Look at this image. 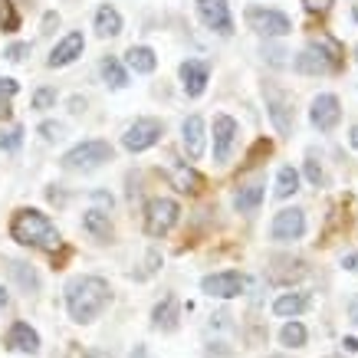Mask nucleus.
Segmentation results:
<instances>
[{"mask_svg": "<svg viewBox=\"0 0 358 358\" xmlns=\"http://www.w3.org/2000/svg\"><path fill=\"white\" fill-rule=\"evenodd\" d=\"M109 303L112 289L102 276H76V280L66 282V309H69V319L79 322V326L99 319Z\"/></svg>", "mask_w": 358, "mask_h": 358, "instance_id": "f257e3e1", "label": "nucleus"}, {"mask_svg": "<svg viewBox=\"0 0 358 358\" xmlns=\"http://www.w3.org/2000/svg\"><path fill=\"white\" fill-rule=\"evenodd\" d=\"M10 237L20 247H36V250H56L59 247V230L43 210L36 207H20L10 217Z\"/></svg>", "mask_w": 358, "mask_h": 358, "instance_id": "f03ea898", "label": "nucleus"}, {"mask_svg": "<svg viewBox=\"0 0 358 358\" xmlns=\"http://www.w3.org/2000/svg\"><path fill=\"white\" fill-rule=\"evenodd\" d=\"M106 162H112V145L109 141H79L76 148H69L63 155V168L66 171H96Z\"/></svg>", "mask_w": 358, "mask_h": 358, "instance_id": "7ed1b4c3", "label": "nucleus"}, {"mask_svg": "<svg viewBox=\"0 0 358 358\" xmlns=\"http://www.w3.org/2000/svg\"><path fill=\"white\" fill-rule=\"evenodd\" d=\"M178 217H181L178 201H171V197H152L148 207H145V230H148V237H164L178 224Z\"/></svg>", "mask_w": 358, "mask_h": 358, "instance_id": "20e7f679", "label": "nucleus"}, {"mask_svg": "<svg viewBox=\"0 0 358 358\" xmlns=\"http://www.w3.org/2000/svg\"><path fill=\"white\" fill-rule=\"evenodd\" d=\"M164 135V125L158 119H135L122 135V145L129 152H148L152 145H158V138Z\"/></svg>", "mask_w": 358, "mask_h": 358, "instance_id": "39448f33", "label": "nucleus"}, {"mask_svg": "<svg viewBox=\"0 0 358 358\" xmlns=\"http://www.w3.org/2000/svg\"><path fill=\"white\" fill-rule=\"evenodd\" d=\"M250 30H257L260 36H286L293 30V20L280 10H266V7H250L247 10Z\"/></svg>", "mask_w": 358, "mask_h": 358, "instance_id": "423d86ee", "label": "nucleus"}, {"mask_svg": "<svg viewBox=\"0 0 358 358\" xmlns=\"http://www.w3.org/2000/svg\"><path fill=\"white\" fill-rule=\"evenodd\" d=\"M201 289L207 296H217V299H234L247 289V276L237 270H224V273H210L201 280Z\"/></svg>", "mask_w": 358, "mask_h": 358, "instance_id": "0eeeda50", "label": "nucleus"}, {"mask_svg": "<svg viewBox=\"0 0 358 358\" xmlns=\"http://www.w3.org/2000/svg\"><path fill=\"white\" fill-rule=\"evenodd\" d=\"M197 17H201L207 30L220 33V36L234 33V17H230L227 0H197Z\"/></svg>", "mask_w": 358, "mask_h": 358, "instance_id": "6e6552de", "label": "nucleus"}, {"mask_svg": "<svg viewBox=\"0 0 358 358\" xmlns=\"http://www.w3.org/2000/svg\"><path fill=\"white\" fill-rule=\"evenodd\" d=\"M237 135H240L237 119H230L224 112L214 115V162L217 164L230 162V152H234V145H237Z\"/></svg>", "mask_w": 358, "mask_h": 358, "instance_id": "1a4fd4ad", "label": "nucleus"}, {"mask_svg": "<svg viewBox=\"0 0 358 358\" xmlns=\"http://www.w3.org/2000/svg\"><path fill=\"white\" fill-rule=\"evenodd\" d=\"M263 92H266V112H270L276 131H280V135H289L296 125V115H293V106H289L286 92H280L276 86H266Z\"/></svg>", "mask_w": 358, "mask_h": 358, "instance_id": "9d476101", "label": "nucleus"}, {"mask_svg": "<svg viewBox=\"0 0 358 358\" xmlns=\"http://www.w3.org/2000/svg\"><path fill=\"white\" fill-rule=\"evenodd\" d=\"M273 240H280V243H289V240H299L306 234V214L299 207H289V210H280L276 217H273V227H270Z\"/></svg>", "mask_w": 358, "mask_h": 358, "instance_id": "9b49d317", "label": "nucleus"}, {"mask_svg": "<svg viewBox=\"0 0 358 358\" xmlns=\"http://www.w3.org/2000/svg\"><path fill=\"white\" fill-rule=\"evenodd\" d=\"M309 119L319 131H332L342 119V106H338V99L332 92H322V96L313 99V109H309Z\"/></svg>", "mask_w": 358, "mask_h": 358, "instance_id": "f8f14e48", "label": "nucleus"}, {"mask_svg": "<svg viewBox=\"0 0 358 358\" xmlns=\"http://www.w3.org/2000/svg\"><path fill=\"white\" fill-rule=\"evenodd\" d=\"M181 86H185V92L191 99H197L201 92L207 89V79H210V66L204 63V59H185L181 63Z\"/></svg>", "mask_w": 358, "mask_h": 358, "instance_id": "ddd939ff", "label": "nucleus"}, {"mask_svg": "<svg viewBox=\"0 0 358 358\" xmlns=\"http://www.w3.org/2000/svg\"><path fill=\"white\" fill-rule=\"evenodd\" d=\"M83 50H86L83 33H66L63 40L53 46V53H50V59H46V63L53 66V69H63V66H69L73 59H79V56H83Z\"/></svg>", "mask_w": 358, "mask_h": 358, "instance_id": "4468645a", "label": "nucleus"}, {"mask_svg": "<svg viewBox=\"0 0 358 358\" xmlns=\"http://www.w3.org/2000/svg\"><path fill=\"white\" fill-rule=\"evenodd\" d=\"M332 69L336 66L329 63V56L319 50V43H309L296 56V73H303V76H322V73H332Z\"/></svg>", "mask_w": 358, "mask_h": 358, "instance_id": "2eb2a0df", "label": "nucleus"}, {"mask_svg": "<svg viewBox=\"0 0 358 358\" xmlns=\"http://www.w3.org/2000/svg\"><path fill=\"white\" fill-rule=\"evenodd\" d=\"M181 141H185V152L191 162H197L204 155V119L201 115H187L181 125Z\"/></svg>", "mask_w": 358, "mask_h": 358, "instance_id": "dca6fc26", "label": "nucleus"}, {"mask_svg": "<svg viewBox=\"0 0 358 358\" xmlns=\"http://www.w3.org/2000/svg\"><path fill=\"white\" fill-rule=\"evenodd\" d=\"M303 276H306V263L293 260V257H280V260H273V266H270V280L280 282V286H289V282L303 280Z\"/></svg>", "mask_w": 358, "mask_h": 358, "instance_id": "f3484780", "label": "nucleus"}, {"mask_svg": "<svg viewBox=\"0 0 358 358\" xmlns=\"http://www.w3.org/2000/svg\"><path fill=\"white\" fill-rule=\"evenodd\" d=\"M7 345H10L13 352H27V355H33V352H40V336H36L27 322H13L10 332H7Z\"/></svg>", "mask_w": 358, "mask_h": 358, "instance_id": "a211bd4d", "label": "nucleus"}, {"mask_svg": "<svg viewBox=\"0 0 358 358\" xmlns=\"http://www.w3.org/2000/svg\"><path fill=\"white\" fill-rule=\"evenodd\" d=\"M178 319H181V306H178V299H174V296H164L162 303L155 306V313H152L155 329H162V332H174V329H178Z\"/></svg>", "mask_w": 358, "mask_h": 358, "instance_id": "6ab92c4d", "label": "nucleus"}, {"mask_svg": "<svg viewBox=\"0 0 358 358\" xmlns=\"http://www.w3.org/2000/svg\"><path fill=\"white\" fill-rule=\"evenodd\" d=\"M309 309V296L306 293H282L276 303H273V313L282 315V319H296L299 313Z\"/></svg>", "mask_w": 358, "mask_h": 358, "instance_id": "aec40b11", "label": "nucleus"}, {"mask_svg": "<svg viewBox=\"0 0 358 358\" xmlns=\"http://www.w3.org/2000/svg\"><path fill=\"white\" fill-rule=\"evenodd\" d=\"M125 63H129L135 73L148 76V73H155V66H158V56H155L152 46H131L129 53H125Z\"/></svg>", "mask_w": 358, "mask_h": 358, "instance_id": "412c9836", "label": "nucleus"}, {"mask_svg": "<svg viewBox=\"0 0 358 358\" xmlns=\"http://www.w3.org/2000/svg\"><path fill=\"white\" fill-rule=\"evenodd\" d=\"M263 204V185H247L240 187L237 197H234V207H237L240 214H257Z\"/></svg>", "mask_w": 358, "mask_h": 358, "instance_id": "4be33fe9", "label": "nucleus"}, {"mask_svg": "<svg viewBox=\"0 0 358 358\" xmlns=\"http://www.w3.org/2000/svg\"><path fill=\"white\" fill-rule=\"evenodd\" d=\"M171 185L181 191V194H197L204 187V178L194 171V168H174L171 171Z\"/></svg>", "mask_w": 358, "mask_h": 358, "instance_id": "5701e85b", "label": "nucleus"}, {"mask_svg": "<svg viewBox=\"0 0 358 358\" xmlns=\"http://www.w3.org/2000/svg\"><path fill=\"white\" fill-rule=\"evenodd\" d=\"M96 30H99V36H119L122 33V17H119V10L115 7H99L96 10Z\"/></svg>", "mask_w": 358, "mask_h": 358, "instance_id": "b1692460", "label": "nucleus"}, {"mask_svg": "<svg viewBox=\"0 0 358 358\" xmlns=\"http://www.w3.org/2000/svg\"><path fill=\"white\" fill-rule=\"evenodd\" d=\"M83 227H86L96 240H109L112 237V220H109V214H106V210H86Z\"/></svg>", "mask_w": 358, "mask_h": 358, "instance_id": "393cba45", "label": "nucleus"}, {"mask_svg": "<svg viewBox=\"0 0 358 358\" xmlns=\"http://www.w3.org/2000/svg\"><path fill=\"white\" fill-rule=\"evenodd\" d=\"M102 79H106L112 89H125V86H129V73L122 69V63L115 59V56H106V59H102Z\"/></svg>", "mask_w": 358, "mask_h": 358, "instance_id": "a878e982", "label": "nucleus"}, {"mask_svg": "<svg viewBox=\"0 0 358 358\" xmlns=\"http://www.w3.org/2000/svg\"><path fill=\"white\" fill-rule=\"evenodd\" d=\"M296 191H299V174H296V168H280L276 171V197H293Z\"/></svg>", "mask_w": 358, "mask_h": 358, "instance_id": "bb28decb", "label": "nucleus"}, {"mask_svg": "<svg viewBox=\"0 0 358 358\" xmlns=\"http://www.w3.org/2000/svg\"><path fill=\"white\" fill-rule=\"evenodd\" d=\"M315 43H319V50H322V53L329 56V63L336 66V69H338L342 63H345V50H342V43H338L336 36H329V33H322V36H319Z\"/></svg>", "mask_w": 358, "mask_h": 358, "instance_id": "cd10ccee", "label": "nucleus"}, {"mask_svg": "<svg viewBox=\"0 0 358 358\" xmlns=\"http://www.w3.org/2000/svg\"><path fill=\"white\" fill-rule=\"evenodd\" d=\"M306 338H309V336H306V326H303V322H296V319H293V322H286V326H282V332H280V342H282V345H289V348H303Z\"/></svg>", "mask_w": 358, "mask_h": 358, "instance_id": "c85d7f7f", "label": "nucleus"}, {"mask_svg": "<svg viewBox=\"0 0 358 358\" xmlns=\"http://www.w3.org/2000/svg\"><path fill=\"white\" fill-rule=\"evenodd\" d=\"M17 27H20V13L13 7V0H0V30L13 33Z\"/></svg>", "mask_w": 358, "mask_h": 358, "instance_id": "c756f323", "label": "nucleus"}, {"mask_svg": "<svg viewBox=\"0 0 358 358\" xmlns=\"http://www.w3.org/2000/svg\"><path fill=\"white\" fill-rule=\"evenodd\" d=\"M10 273L17 276V282H20L23 289H36V286H40V276H36L33 266H27V263H10Z\"/></svg>", "mask_w": 358, "mask_h": 358, "instance_id": "7c9ffc66", "label": "nucleus"}, {"mask_svg": "<svg viewBox=\"0 0 358 358\" xmlns=\"http://www.w3.org/2000/svg\"><path fill=\"white\" fill-rule=\"evenodd\" d=\"M20 141H23V129L17 125V129H10L7 135H0V148H3V152H17Z\"/></svg>", "mask_w": 358, "mask_h": 358, "instance_id": "2f4dec72", "label": "nucleus"}, {"mask_svg": "<svg viewBox=\"0 0 358 358\" xmlns=\"http://www.w3.org/2000/svg\"><path fill=\"white\" fill-rule=\"evenodd\" d=\"M56 106V89H36L33 92V109H50Z\"/></svg>", "mask_w": 358, "mask_h": 358, "instance_id": "473e14b6", "label": "nucleus"}, {"mask_svg": "<svg viewBox=\"0 0 358 358\" xmlns=\"http://www.w3.org/2000/svg\"><path fill=\"white\" fill-rule=\"evenodd\" d=\"M273 152V145L266 138H260L257 141V145H253V148H250V155H247V164H257L263 158V155H270Z\"/></svg>", "mask_w": 358, "mask_h": 358, "instance_id": "72a5a7b5", "label": "nucleus"}, {"mask_svg": "<svg viewBox=\"0 0 358 358\" xmlns=\"http://www.w3.org/2000/svg\"><path fill=\"white\" fill-rule=\"evenodd\" d=\"M17 92H20V83H17V79L0 76V102H3V99H10V96H17Z\"/></svg>", "mask_w": 358, "mask_h": 358, "instance_id": "f704fd0d", "label": "nucleus"}, {"mask_svg": "<svg viewBox=\"0 0 358 358\" xmlns=\"http://www.w3.org/2000/svg\"><path fill=\"white\" fill-rule=\"evenodd\" d=\"M27 53H30V43H13V46H7V50H3V56H7V59H13V63H20Z\"/></svg>", "mask_w": 358, "mask_h": 358, "instance_id": "c9c22d12", "label": "nucleus"}, {"mask_svg": "<svg viewBox=\"0 0 358 358\" xmlns=\"http://www.w3.org/2000/svg\"><path fill=\"white\" fill-rule=\"evenodd\" d=\"M40 135H43V138H59V135H63V122H43V125H40Z\"/></svg>", "mask_w": 358, "mask_h": 358, "instance_id": "e433bc0d", "label": "nucleus"}, {"mask_svg": "<svg viewBox=\"0 0 358 358\" xmlns=\"http://www.w3.org/2000/svg\"><path fill=\"white\" fill-rule=\"evenodd\" d=\"M303 7L309 13H329L332 10V0H303Z\"/></svg>", "mask_w": 358, "mask_h": 358, "instance_id": "4c0bfd02", "label": "nucleus"}, {"mask_svg": "<svg viewBox=\"0 0 358 358\" xmlns=\"http://www.w3.org/2000/svg\"><path fill=\"white\" fill-rule=\"evenodd\" d=\"M306 178H309V181H313V185H319V181H322V168H319V164H315L313 158H309V162H306Z\"/></svg>", "mask_w": 358, "mask_h": 358, "instance_id": "58836bf2", "label": "nucleus"}, {"mask_svg": "<svg viewBox=\"0 0 358 358\" xmlns=\"http://www.w3.org/2000/svg\"><path fill=\"white\" fill-rule=\"evenodd\" d=\"M53 27H59V17H56V13H46L43 17V33H53Z\"/></svg>", "mask_w": 358, "mask_h": 358, "instance_id": "ea45409f", "label": "nucleus"}, {"mask_svg": "<svg viewBox=\"0 0 358 358\" xmlns=\"http://www.w3.org/2000/svg\"><path fill=\"white\" fill-rule=\"evenodd\" d=\"M342 266H345L348 273H358V253H348L345 260H342Z\"/></svg>", "mask_w": 358, "mask_h": 358, "instance_id": "a19ab883", "label": "nucleus"}, {"mask_svg": "<svg viewBox=\"0 0 358 358\" xmlns=\"http://www.w3.org/2000/svg\"><path fill=\"white\" fill-rule=\"evenodd\" d=\"M342 352H358V338H342Z\"/></svg>", "mask_w": 358, "mask_h": 358, "instance_id": "79ce46f5", "label": "nucleus"}, {"mask_svg": "<svg viewBox=\"0 0 358 358\" xmlns=\"http://www.w3.org/2000/svg\"><path fill=\"white\" fill-rule=\"evenodd\" d=\"M348 315H352V322L358 326V296L352 299V303H348Z\"/></svg>", "mask_w": 358, "mask_h": 358, "instance_id": "37998d69", "label": "nucleus"}, {"mask_svg": "<svg viewBox=\"0 0 358 358\" xmlns=\"http://www.w3.org/2000/svg\"><path fill=\"white\" fill-rule=\"evenodd\" d=\"M7 306H10V296H7V289H3V286H0V313H3V309H7Z\"/></svg>", "mask_w": 358, "mask_h": 358, "instance_id": "c03bdc74", "label": "nucleus"}, {"mask_svg": "<svg viewBox=\"0 0 358 358\" xmlns=\"http://www.w3.org/2000/svg\"><path fill=\"white\" fill-rule=\"evenodd\" d=\"M131 358H148V348H145V345H135V348H131Z\"/></svg>", "mask_w": 358, "mask_h": 358, "instance_id": "a18cd8bd", "label": "nucleus"}, {"mask_svg": "<svg viewBox=\"0 0 358 358\" xmlns=\"http://www.w3.org/2000/svg\"><path fill=\"white\" fill-rule=\"evenodd\" d=\"M348 141H352V148H355V152H358V125H355V129H352V131H348Z\"/></svg>", "mask_w": 358, "mask_h": 358, "instance_id": "49530a36", "label": "nucleus"}, {"mask_svg": "<svg viewBox=\"0 0 358 358\" xmlns=\"http://www.w3.org/2000/svg\"><path fill=\"white\" fill-rule=\"evenodd\" d=\"M86 358H112L109 352H99V348H92V352H86Z\"/></svg>", "mask_w": 358, "mask_h": 358, "instance_id": "de8ad7c7", "label": "nucleus"}, {"mask_svg": "<svg viewBox=\"0 0 358 358\" xmlns=\"http://www.w3.org/2000/svg\"><path fill=\"white\" fill-rule=\"evenodd\" d=\"M86 109V99H73V112H83Z\"/></svg>", "mask_w": 358, "mask_h": 358, "instance_id": "09e8293b", "label": "nucleus"}, {"mask_svg": "<svg viewBox=\"0 0 358 358\" xmlns=\"http://www.w3.org/2000/svg\"><path fill=\"white\" fill-rule=\"evenodd\" d=\"M352 17H355V23H358V3H355V7H352Z\"/></svg>", "mask_w": 358, "mask_h": 358, "instance_id": "8fccbe9b", "label": "nucleus"}, {"mask_svg": "<svg viewBox=\"0 0 358 358\" xmlns=\"http://www.w3.org/2000/svg\"><path fill=\"white\" fill-rule=\"evenodd\" d=\"M270 358H286V355H270Z\"/></svg>", "mask_w": 358, "mask_h": 358, "instance_id": "3c124183", "label": "nucleus"}, {"mask_svg": "<svg viewBox=\"0 0 358 358\" xmlns=\"http://www.w3.org/2000/svg\"><path fill=\"white\" fill-rule=\"evenodd\" d=\"M355 59H358V46H355Z\"/></svg>", "mask_w": 358, "mask_h": 358, "instance_id": "603ef678", "label": "nucleus"}, {"mask_svg": "<svg viewBox=\"0 0 358 358\" xmlns=\"http://www.w3.org/2000/svg\"><path fill=\"white\" fill-rule=\"evenodd\" d=\"M332 358H342V355H332Z\"/></svg>", "mask_w": 358, "mask_h": 358, "instance_id": "864d4df0", "label": "nucleus"}]
</instances>
